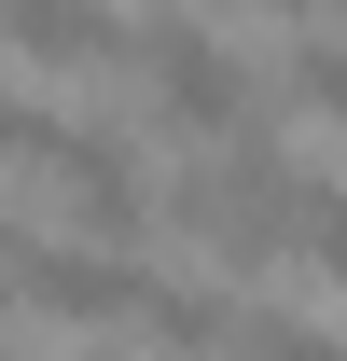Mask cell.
Here are the masks:
<instances>
[{
	"instance_id": "obj_1",
	"label": "cell",
	"mask_w": 347,
	"mask_h": 361,
	"mask_svg": "<svg viewBox=\"0 0 347 361\" xmlns=\"http://www.w3.org/2000/svg\"><path fill=\"white\" fill-rule=\"evenodd\" d=\"M126 70L153 84V111H167L181 139H195V126H209V139H236V126H264V111H278V97L250 84V56H236V28H195V14H153Z\"/></svg>"
},
{
	"instance_id": "obj_2",
	"label": "cell",
	"mask_w": 347,
	"mask_h": 361,
	"mask_svg": "<svg viewBox=\"0 0 347 361\" xmlns=\"http://www.w3.org/2000/svg\"><path fill=\"white\" fill-rule=\"evenodd\" d=\"M14 292H28L42 319H153L167 278L139 264V250H84V236H28L14 223Z\"/></svg>"
},
{
	"instance_id": "obj_3",
	"label": "cell",
	"mask_w": 347,
	"mask_h": 361,
	"mask_svg": "<svg viewBox=\"0 0 347 361\" xmlns=\"http://www.w3.org/2000/svg\"><path fill=\"white\" fill-rule=\"evenodd\" d=\"M42 167H56V195H70L84 250H126V236L153 223V180H139V139H126V126H70V111H56Z\"/></svg>"
},
{
	"instance_id": "obj_4",
	"label": "cell",
	"mask_w": 347,
	"mask_h": 361,
	"mask_svg": "<svg viewBox=\"0 0 347 361\" xmlns=\"http://www.w3.org/2000/svg\"><path fill=\"white\" fill-rule=\"evenodd\" d=\"M0 56H28V70H126L139 28L97 14V0H0Z\"/></svg>"
},
{
	"instance_id": "obj_5",
	"label": "cell",
	"mask_w": 347,
	"mask_h": 361,
	"mask_svg": "<svg viewBox=\"0 0 347 361\" xmlns=\"http://www.w3.org/2000/svg\"><path fill=\"white\" fill-rule=\"evenodd\" d=\"M292 250H319V264L347 278V180H334V167H305V180H292Z\"/></svg>"
},
{
	"instance_id": "obj_6",
	"label": "cell",
	"mask_w": 347,
	"mask_h": 361,
	"mask_svg": "<svg viewBox=\"0 0 347 361\" xmlns=\"http://www.w3.org/2000/svg\"><path fill=\"white\" fill-rule=\"evenodd\" d=\"M236 361H347V348L305 334V319H278V306H236Z\"/></svg>"
},
{
	"instance_id": "obj_7",
	"label": "cell",
	"mask_w": 347,
	"mask_h": 361,
	"mask_svg": "<svg viewBox=\"0 0 347 361\" xmlns=\"http://www.w3.org/2000/svg\"><path fill=\"white\" fill-rule=\"evenodd\" d=\"M42 139H56V111L28 84H0V153H28V167H42Z\"/></svg>"
},
{
	"instance_id": "obj_8",
	"label": "cell",
	"mask_w": 347,
	"mask_h": 361,
	"mask_svg": "<svg viewBox=\"0 0 347 361\" xmlns=\"http://www.w3.org/2000/svg\"><path fill=\"white\" fill-rule=\"evenodd\" d=\"M0 306H14V223H0Z\"/></svg>"
},
{
	"instance_id": "obj_9",
	"label": "cell",
	"mask_w": 347,
	"mask_h": 361,
	"mask_svg": "<svg viewBox=\"0 0 347 361\" xmlns=\"http://www.w3.org/2000/svg\"><path fill=\"white\" fill-rule=\"evenodd\" d=\"M334 42H347V28H334Z\"/></svg>"
}]
</instances>
